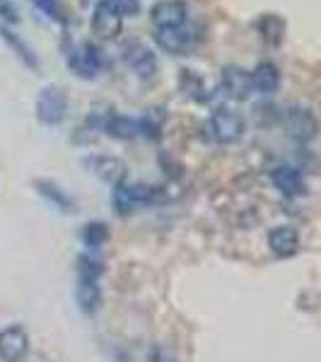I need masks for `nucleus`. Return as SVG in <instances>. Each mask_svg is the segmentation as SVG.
<instances>
[{
  "instance_id": "1",
  "label": "nucleus",
  "mask_w": 321,
  "mask_h": 362,
  "mask_svg": "<svg viewBox=\"0 0 321 362\" xmlns=\"http://www.w3.org/2000/svg\"><path fill=\"white\" fill-rule=\"evenodd\" d=\"M66 63L70 73L78 75L83 80H95L104 68H107V58L104 51L95 42H80L66 54Z\"/></svg>"
},
{
  "instance_id": "2",
  "label": "nucleus",
  "mask_w": 321,
  "mask_h": 362,
  "mask_svg": "<svg viewBox=\"0 0 321 362\" xmlns=\"http://www.w3.org/2000/svg\"><path fill=\"white\" fill-rule=\"evenodd\" d=\"M160 201V189L150 184H119L112 194V203L119 215H131L133 210Z\"/></svg>"
},
{
  "instance_id": "3",
  "label": "nucleus",
  "mask_w": 321,
  "mask_h": 362,
  "mask_svg": "<svg viewBox=\"0 0 321 362\" xmlns=\"http://www.w3.org/2000/svg\"><path fill=\"white\" fill-rule=\"evenodd\" d=\"M37 119L42 121L44 126H58L63 124L66 119V112H68V95L61 85H46L42 87L37 97Z\"/></svg>"
},
{
  "instance_id": "4",
  "label": "nucleus",
  "mask_w": 321,
  "mask_h": 362,
  "mask_svg": "<svg viewBox=\"0 0 321 362\" xmlns=\"http://www.w3.org/2000/svg\"><path fill=\"white\" fill-rule=\"evenodd\" d=\"M208 128H210V136L218 140L220 145H230V143H237V140L244 136L247 121H244V116L235 112V109L220 107L210 116Z\"/></svg>"
},
{
  "instance_id": "5",
  "label": "nucleus",
  "mask_w": 321,
  "mask_h": 362,
  "mask_svg": "<svg viewBox=\"0 0 321 362\" xmlns=\"http://www.w3.org/2000/svg\"><path fill=\"white\" fill-rule=\"evenodd\" d=\"M198 39H201V34L196 29H191L189 25L177 29H155L157 46L174 56H189L198 46Z\"/></svg>"
},
{
  "instance_id": "6",
  "label": "nucleus",
  "mask_w": 321,
  "mask_h": 362,
  "mask_svg": "<svg viewBox=\"0 0 321 362\" xmlns=\"http://www.w3.org/2000/svg\"><path fill=\"white\" fill-rule=\"evenodd\" d=\"M121 58H124V63L128 66V70H133V73H136L140 80L155 78V73H157V56L153 54V49H150L148 44L133 39V42L124 44V49H121Z\"/></svg>"
},
{
  "instance_id": "7",
  "label": "nucleus",
  "mask_w": 321,
  "mask_h": 362,
  "mask_svg": "<svg viewBox=\"0 0 321 362\" xmlns=\"http://www.w3.org/2000/svg\"><path fill=\"white\" fill-rule=\"evenodd\" d=\"M283 126L288 136L297 143H309L319 133V121L309 109L305 107H290L283 114Z\"/></svg>"
},
{
  "instance_id": "8",
  "label": "nucleus",
  "mask_w": 321,
  "mask_h": 362,
  "mask_svg": "<svg viewBox=\"0 0 321 362\" xmlns=\"http://www.w3.org/2000/svg\"><path fill=\"white\" fill-rule=\"evenodd\" d=\"M150 22L155 29H177L189 22V8L184 0H160L150 8Z\"/></svg>"
},
{
  "instance_id": "9",
  "label": "nucleus",
  "mask_w": 321,
  "mask_h": 362,
  "mask_svg": "<svg viewBox=\"0 0 321 362\" xmlns=\"http://www.w3.org/2000/svg\"><path fill=\"white\" fill-rule=\"evenodd\" d=\"M220 90L227 99H235V102H244L252 95V73L239 66H225L223 78H220Z\"/></svg>"
},
{
  "instance_id": "10",
  "label": "nucleus",
  "mask_w": 321,
  "mask_h": 362,
  "mask_svg": "<svg viewBox=\"0 0 321 362\" xmlns=\"http://www.w3.org/2000/svg\"><path fill=\"white\" fill-rule=\"evenodd\" d=\"M29 353V338L22 326H8L0 331V358L5 362H25Z\"/></svg>"
},
{
  "instance_id": "11",
  "label": "nucleus",
  "mask_w": 321,
  "mask_h": 362,
  "mask_svg": "<svg viewBox=\"0 0 321 362\" xmlns=\"http://www.w3.org/2000/svg\"><path fill=\"white\" fill-rule=\"evenodd\" d=\"M85 165L92 169V174H95V177L102 179L104 184L114 186V189L119 184H124V179H126V165L119 160V157L95 155V157H87Z\"/></svg>"
},
{
  "instance_id": "12",
  "label": "nucleus",
  "mask_w": 321,
  "mask_h": 362,
  "mask_svg": "<svg viewBox=\"0 0 321 362\" xmlns=\"http://www.w3.org/2000/svg\"><path fill=\"white\" fill-rule=\"evenodd\" d=\"M271 181L280 194L288 196V198H297V196L305 194V177H302V172L297 167L278 165L271 172Z\"/></svg>"
},
{
  "instance_id": "13",
  "label": "nucleus",
  "mask_w": 321,
  "mask_h": 362,
  "mask_svg": "<svg viewBox=\"0 0 321 362\" xmlns=\"http://www.w3.org/2000/svg\"><path fill=\"white\" fill-rule=\"evenodd\" d=\"M92 34L99 39H114L121 34V27H124V17L116 15L114 10H109L107 5L97 3L95 13H92Z\"/></svg>"
},
{
  "instance_id": "14",
  "label": "nucleus",
  "mask_w": 321,
  "mask_h": 362,
  "mask_svg": "<svg viewBox=\"0 0 321 362\" xmlns=\"http://www.w3.org/2000/svg\"><path fill=\"white\" fill-rule=\"evenodd\" d=\"M0 39L8 44V49L13 51L17 58H20V63L25 68H29V70H39V68H42V61H39L37 51H34L32 46H29L25 39L20 37V34H15L10 27L0 25Z\"/></svg>"
},
{
  "instance_id": "15",
  "label": "nucleus",
  "mask_w": 321,
  "mask_h": 362,
  "mask_svg": "<svg viewBox=\"0 0 321 362\" xmlns=\"http://www.w3.org/2000/svg\"><path fill=\"white\" fill-rule=\"evenodd\" d=\"M268 247L276 256L280 259H288V256H293L297 249H300V235H297L295 227L290 225H280L276 230H271V235H268Z\"/></svg>"
},
{
  "instance_id": "16",
  "label": "nucleus",
  "mask_w": 321,
  "mask_h": 362,
  "mask_svg": "<svg viewBox=\"0 0 321 362\" xmlns=\"http://www.w3.org/2000/svg\"><path fill=\"white\" fill-rule=\"evenodd\" d=\"M252 87L259 95H273L280 87V70L276 63L261 61L252 70Z\"/></svg>"
},
{
  "instance_id": "17",
  "label": "nucleus",
  "mask_w": 321,
  "mask_h": 362,
  "mask_svg": "<svg viewBox=\"0 0 321 362\" xmlns=\"http://www.w3.org/2000/svg\"><path fill=\"white\" fill-rule=\"evenodd\" d=\"M75 300H78V305H80V309H83L85 314L97 312L99 302H102V293H99L97 280L80 278L78 280V288H75Z\"/></svg>"
},
{
  "instance_id": "18",
  "label": "nucleus",
  "mask_w": 321,
  "mask_h": 362,
  "mask_svg": "<svg viewBox=\"0 0 321 362\" xmlns=\"http://www.w3.org/2000/svg\"><path fill=\"white\" fill-rule=\"evenodd\" d=\"M104 131H107L112 138L131 140V138L140 136V119H131V116H124V114H114L112 119H109V124Z\"/></svg>"
},
{
  "instance_id": "19",
  "label": "nucleus",
  "mask_w": 321,
  "mask_h": 362,
  "mask_svg": "<svg viewBox=\"0 0 321 362\" xmlns=\"http://www.w3.org/2000/svg\"><path fill=\"white\" fill-rule=\"evenodd\" d=\"M259 34H261V39H264L268 46H278L280 42H283V34H285L283 17H278V15H264L259 20Z\"/></svg>"
},
{
  "instance_id": "20",
  "label": "nucleus",
  "mask_w": 321,
  "mask_h": 362,
  "mask_svg": "<svg viewBox=\"0 0 321 362\" xmlns=\"http://www.w3.org/2000/svg\"><path fill=\"white\" fill-rule=\"evenodd\" d=\"M37 191L46 198V201L54 203L56 208L66 210V213L73 210V201H70V196L58 184H54V181H37Z\"/></svg>"
},
{
  "instance_id": "21",
  "label": "nucleus",
  "mask_w": 321,
  "mask_h": 362,
  "mask_svg": "<svg viewBox=\"0 0 321 362\" xmlns=\"http://www.w3.org/2000/svg\"><path fill=\"white\" fill-rule=\"evenodd\" d=\"M116 114V109L112 104L107 102H99V104H92L90 107V114H87V126L90 128H97V131H104L109 124V119Z\"/></svg>"
},
{
  "instance_id": "22",
  "label": "nucleus",
  "mask_w": 321,
  "mask_h": 362,
  "mask_svg": "<svg viewBox=\"0 0 321 362\" xmlns=\"http://www.w3.org/2000/svg\"><path fill=\"white\" fill-rule=\"evenodd\" d=\"M32 5L44 17H49L51 22H56V25H61V27L68 25V15H66V10H63V5L58 3V0H32Z\"/></svg>"
},
{
  "instance_id": "23",
  "label": "nucleus",
  "mask_w": 321,
  "mask_h": 362,
  "mask_svg": "<svg viewBox=\"0 0 321 362\" xmlns=\"http://www.w3.org/2000/svg\"><path fill=\"white\" fill-rule=\"evenodd\" d=\"M162 121H165V109H150L148 114L140 119V136L145 138H157V133H160L162 128Z\"/></svg>"
},
{
  "instance_id": "24",
  "label": "nucleus",
  "mask_w": 321,
  "mask_h": 362,
  "mask_svg": "<svg viewBox=\"0 0 321 362\" xmlns=\"http://www.w3.org/2000/svg\"><path fill=\"white\" fill-rule=\"evenodd\" d=\"M109 239V227L104 223H87L83 227V242L87 247H102L104 242Z\"/></svg>"
},
{
  "instance_id": "25",
  "label": "nucleus",
  "mask_w": 321,
  "mask_h": 362,
  "mask_svg": "<svg viewBox=\"0 0 321 362\" xmlns=\"http://www.w3.org/2000/svg\"><path fill=\"white\" fill-rule=\"evenodd\" d=\"M102 5H107L109 10H114L121 17H131L140 13V0H99Z\"/></svg>"
},
{
  "instance_id": "26",
  "label": "nucleus",
  "mask_w": 321,
  "mask_h": 362,
  "mask_svg": "<svg viewBox=\"0 0 321 362\" xmlns=\"http://www.w3.org/2000/svg\"><path fill=\"white\" fill-rule=\"evenodd\" d=\"M78 276L97 280L99 276H102V264L95 259H90V256H80L78 259Z\"/></svg>"
},
{
  "instance_id": "27",
  "label": "nucleus",
  "mask_w": 321,
  "mask_h": 362,
  "mask_svg": "<svg viewBox=\"0 0 321 362\" xmlns=\"http://www.w3.org/2000/svg\"><path fill=\"white\" fill-rule=\"evenodd\" d=\"M0 20H3L5 27L20 25V10H17L15 0H0Z\"/></svg>"
},
{
  "instance_id": "28",
  "label": "nucleus",
  "mask_w": 321,
  "mask_h": 362,
  "mask_svg": "<svg viewBox=\"0 0 321 362\" xmlns=\"http://www.w3.org/2000/svg\"><path fill=\"white\" fill-rule=\"evenodd\" d=\"M150 362H177V360H174V355L167 348H155L150 353Z\"/></svg>"
}]
</instances>
